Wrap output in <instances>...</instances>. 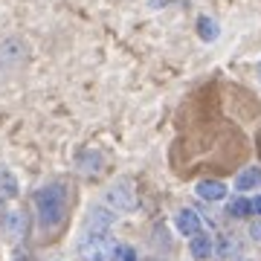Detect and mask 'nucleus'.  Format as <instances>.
Instances as JSON below:
<instances>
[{"instance_id": "9b49d317", "label": "nucleus", "mask_w": 261, "mask_h": 261, "mask_svg": "<svg viewBox=\"0 0 261 261\" xmlns=\"http://www.w3.org/2000/svg\"><path fill=\"white\" fill-rule=\"evenodd\" d=\"M226 215H229V218H238V221H241V218H247V215H252V200H247V197H232V200H229V203H226Z\"/></svg>"}, {"instance_id": "2eb2a0df", "label": "nucleus", "mask_w": 261, "mask_h": 261, "mask_svg": "<svg viewBox=\"0 0 261 261\" xmlns=\"http://www.w3.org/2000/svg\"><path fill=\"white\" fill-rule=\"evenodd\" d=\"M119 261H137V252L130 250V247H122V255H119Z\"/></svg>"}, {"instance_id": "ddd939ff", "label": "nucleus", "mask_w": 261, "mask_h": 261, "mask_svg": "<svg viewBox=\"0 0 261 261\" xmlns=\"http://www.w3.org/2000/svg\"><path fill=\"white\" fill-rule=\"evenodd\" d=\"M197 32H200L203 41H215V38H218V23H215L212 18H200L197 20Z\"/></svg>"}, {"instance_id": "f257e3e1", "label": "nucleus", "mask_w": 261, "mask_h": 261, "mask_svg": "<svg viewBox=\"0 0 261 261\" xmlns=\"http://www.w3.org/2000/svg\"><path fill=\"white\" fill-rule=\"evenodd\" d=\"M35 209H38V221L44 232H58L67 221L70 212V195L61 183H49V186L38 189L35 192Z\"/></svg>"}, {"instance_id": "1a4fd4ad", "label": "nucleus", "mask_w": 261, "mask_h": 261, "mask_svg": "<svg viewBox=\"0 0 261 261\" xmlns=\"http://www.w3.org/2000/svg\"><path fill=\"white\" fill-rule=\"evenodd\" d=\"M258 186H261V168L258 166L244 168L241 174L235 177V189L238 192H252V189H258Z\"/></svg>"}, {"instance_id": "7ed1b4c3", "label": "nucleus", "mask_w": 261, "mask_h": 261, "mask_svg": "<svg viewBox=\"0 0 261 261\" xmlns=\"http://www.w3.org/2000/svg\"><path fill=\"white\" fill-rule=\"evenodd\" d=\"M108 200H111V206H116L119 212H130V209H137V192H134V183H130V180H119V183H113L111 192H108Z\"/></svg>"}, {"instance_id": "423d86ee", "label": "nucleus", "mask_w": 261, "mask_h": 261, "mask_svg": "<svg viewBox=\"0 0 261 261\" xmlns=\"http://www.w3.org/2000/svg\"><path fill=\"white\" fill-rule=\"evenodd\" d=\"M197 197L200 200H209V203H218V200H224L226 197V183L224 180H197V186H195Z\"/></svg>"}, {"instance_id": "f03ea898", "label": "nucleus", "mask_w": 261, "mask_h": 261, "mask_svg": "<svg viewBox=\"0 0 261 261\" xmlns=\"http://www.w3.org/2000/svg\"><path fill=\"white\" fill-rule=\"evenodd\" d=\"M79 255L84 261H119L122 247L111 232H87L79 241Z\"/></svg>"}, {"instance_id": "20e7f679", "label": "nucleus", "mask_w": 261, "mask_h": 261, "mask_svg": "<svg viewBox=\"0 0 261 261\" xmlns=\"http://www.w3.org/2000/svg\"><path fill=\"white\" fill-rule=\"evenodd\" d=\"M23 58H27V44H23V41H18V38L3 41V44H0V73L20 67Z\"/></svg>"}, {"instance_id": "9d476101", "label": "nucleus", "mask_w": 261, "mask_h": 261, "mask_svg": "<svg viewBox=\"0 0 261 261\" xmlns=\"http://www.w3.org/2000/svg\"><path fill=\"white\" fill-rule=\"evenodd\" d=\"M113 224V215L108 209H90V218H87V232H108Z\"/></svg>"}, {"instance_id": "6ab92c4d", "label": "nucleus", "mask_w": 261, "mask_h": 261, "mask_svg": "<svg viewBox=\"0 0 261 261\" xmlns=\"http://www.w3.org/2000/svg\"><path fill=\"white\" fill-rule=\"evenodd\" d=\"M148 261H157V258H148Z\"/></svg>"}, {"instance_id": "f8f14e48", "label": "nucleus", "mask_w": 261, "mask_h": 261, "mask_svg": "<svg viewBox=\"0 0 261 261\" xmlns=\"http://www.w3.org/2000/svg\"><path fill=\"white\" fill-rule=\"evenodd\" d=\"M6 229H9L12 235H23L27 232V218H23V212H9L6 215Z\"/></svg>"}, {"instance_id": "4468645a", "label": "nucleus", "mask_w": 261, "mask_h": 261, "mask_svg": "<svg viewBox=\"0 0 261 261\" xmlns=\"http://www.w3.org/2000/svg\"><path fill=\"white\" fill-rule=\"evenodd\" d=\"M250 235H252V238H255V241H261V218H258V221H252V224H250Z\"/></svg>"}, {"instance_id": "39448f33", "label": "nucleus", "mask_w": 261, "mask_h": 261, "mask_svg": "<svg viewBox=\"0 0 261 261\" xmlns=\"http://www.w3.org/2000/svg\"><path fill=\"white\" fill-rule=\"evenodd\" d=\"M174 229H177L180 235L192 238V235L203 232V221H200V215H197L195 209H180V212L174 215Z\"/></svg>"}, {"instance_id": "f3484780", "label": "nucleus", "mask_w": 261, "mask_h": 261, "mask_svg": "<svg viewBox=\"0 0 261 261\" xmlns=\"http://www.w3.org/2000/svg\"><path fill=\"white\" fill-rule=\"evenodd\" d=\"M258 79H261V64H258Z\"/></svg>"}, {"instance_id": "dca6fc26", "label": "nucleus", "mask_w": 261, "mask_h": 261, "mask_svg": "<svg viewBox=\"0 0 261 261\" xmlns=\"http://www.w3.org/2000/svg\"><path fill=\"white\" fill-rule=\"evenodd\" d=\"M252 215H258V218H261V195L252 197Z\"/></svg>"}, {"instance_id": "0eeeda50", "label": "nucleus", "mask_w": 261, "mask_h": 261, "mask_svg": "<svg viewBox=\"0 0 261 261\" xmlns=\"http://www.w3.org/2000/svg\"><path fill=\"white\" fill-rule=\"evenodd\" d=\"M189 252H192V258L197 261H206L209 255L215 252V241H212V235L209 232H197L189 238Z\"/></svg>"}, {"instance_id": "a211bd4d", "label": "nucleus", "mask_w": 261, "mask_h": 261, "mask_svg": "<svg viewBox=\"0 0 261 261\" xmlns=\"http://www.w3.org/2000/svg\"><path fill=\"white\" fill-rule=\"evenodd\" d=\"M0 215H3V203H0Z\"/></svg>"}, {"instance_id": "6e6552de", "label": "nucleus", "mask_w": 261, "mask_h": 261, "mask_svg": "<svg viewBox=\"0 0 261 261\" xmlns=\"http://www.w3.org/2000/svg\"><path fill=\"white\" fill-rule=\"evenodd\" d=\"M20 192L18 186V177L12 174L6 166H0V203H6V200H15Z\"/></svg>"}]
</instances>
